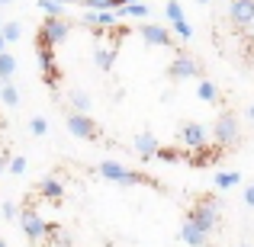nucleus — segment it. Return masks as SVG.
<instances>
[{"instance_id": "40", "label": "nucleus", "mask_w": 254, "mask_h": 247, "mask_svg": "<svg viewBox=\"0 0 254 247\" xmlns=\"http://www.w3.org/2000/svg\"><path fill=\"white\" fill-rule=\"evenodd\" d=\"M58 3H62V6H64V3H68V0H58Z\"/></svg>"}, {"instance_id": "17", "label": "nucleus", "mask_w": 254, "mask_h": 247, "mask_svg": "<svg viewBox=\"0 0 254 247\" xmlns=\"http://www.w3.org/2000/svg\"><path fill=\"white\" fill-rule=\"evenodd\" d=\"M84 23L110 29V26H116V13H93V10H87V13H84Z\"/></svg>"}, {"instance_id": "18", "label": "nucleus", "mask_w": 254, "mask_h": 247, "mask_svg": "<svg viewBox=\"0 0 254 247\" xmlns=\"http://www.w3.org/2000/svg\"><path fill=\"white\" fill-rule=\"evenodd\" d=\"M13 74H16V58H13L10 51H3V55H0V81L10 84Z\"/></svg>"}, {"instance_id": "31", "label": "nucleus", "mask_w": 254, "mask_h": 247, "mask_svg": "<svg viewBox=\"0 0 254 247\" xmlns=\"http://www.w3.org/2000/svg\"><path fill=\"white\" fill-rule=\"evenodd\" d=\"M0 212H3V218H16V215H19L13 202H3V209H0Z\"/></svg>"}, {"instance_id": "20", "label": "nucleus", "mask_w": 254, "mask_h": 247, "mask_svg": "<svg viewBox=\"0 0 254 247\" xmlns=\"http://www.w3.org/2000/svg\"><path fill=\"white\" fill-rule=\"evenodd\" d=\"M238 183H242V173H238V170L216 173V186H219V190H232V186H238Z\"/></svg>"}, {"instance_id": "25", "label": "nucleus", "mask_w": 254, "mask_h": 247, "mask_svg": "<svg viewBox=\"0 0 254 247\" xmlns=\"http://www.w3.org/2000/svg\"><path fill=\"white\" fill-rule=\"evenodd\" d=\"M164 16H168L171 23L184 19V10H180V0H168V6H164Z\"/></svg>"}, {"instance_id": "41", "label": "nucleus", "mask_w": 254, "mask_h": 247, "mask_svg": "<svg viewBox=\"0 0 254 247\" xmlns=\"http://www.w3.org/2000/svg\"><path fill=\"white\" fill-rule=\"evenodd\" d=\"M242 247H254V244H242Z\"/></svg>"}, {"instance_id": "1", "label": "nucleus", "mask_w": 254, "mask_h": 247, "mask_svg": "<svg viewBox=\"0 0 254 247\" xmlns=\"http://www.w3.org/2000/svg\"><path fill=\"white\" fill-rule=\"evenodd\" d=\"M97 170H100V177L113 180V183H119V186H135V183L158 186V180H155V177H148V173H142V170H129V167H123L119 161H103V164L97 167Z\"/></svg>"}, {"instance_id": "2", "label": "nucleus", "mask_w": 254, "mask_h": 247, "mask_svg": "<svg viewBox=\"0 0 254 247\" xmlns=\"http://www.w3.org/2000/svg\"><path fill=\"white\" fill-rule=\"evenodd\" d=\"M71 36V23L68 19H45L36 32V49H55Z\"/></svg>"}, {"instance_id": "16", "label": "nucleus", "mask_w": 254, "mask_h": 247, "mask_svg": "<svg viewBox=\"0 0 254 247\" xmlns=\"http://www.w3.org/2000/svg\"><path fill=\"white\" fill-rule=\"evenodd\" d=\"M39 193H42L45 199H52V202H55V199H62V193H64V186L58 183L55 177H45V180H39Z\"/></svg>"}, {"instance_id": "24", "label": "nucleus", "mask_w": 254, "mask_h": 247, "mask_svg": "<svg viewBox=\"0 0 254 247\" xmlns=\"http://www.w3.org/2000/svg\"><path fill=\"white\" fill-rule=\"evenodd\" d=\"M0 97H3L6 106H16L19 103V93H16V87H13V84H3V87H0Z\"/></svg>"}, {"instance_id": "4", "label": "nucleus", "mask_w": 254, "mask_h": 247, "mask_svg": "<svg viewBox=\"0 0 254 247\" xmlns=\"http://www.w3.org/2000/svg\"><path fill=\"white\" fill-rule=\"evenodd\" d=\"M19 225H23L26 238H29L32 244H36V241H42V238L49 235V225H45V222H42V215H39L36 209H29V205H26V209L19 212Z\"/></svg>"}, {"instance_id": "3", "label": "nucleus", "mask_w": 254, "mask_h": 247, "mask_svg": "<svg viewBox=\"0 0 254 247\" xmlns=\"http://www.w3.org/2000/svg\"><path fill=\"white\" fill-rule=\"evenodd\" d=\"M187 218H190V222H196L203 231H209V235H212V231H216V225H219V199H209V196L199 199V202L190 209V215H187Z\"/></svg>"}, {"instance_id": "13", "label": "nucleus", "mask_w": 254, "mask_h": 247, "mask_svg": "<svg viewBox=\"0 0 254 247\" xmlns=\"http://www.w3.org/2000/svg\"><path fill=\"white\" fill-rule=\"evenodd\" d=\"M138 32H142V39L148 45H164V49H171V32H168V26H138Z\"/></svg>"}, {"instance_id": "5", "label": "nucleus", "mask_w": 254, "mask_h": 247, "mask_svg": "<svg viewBox=\"0 0 254 247\" xmlns=\"http://www.w3.org/2000/svg\"><path fill=\"white\" fill-rule=\"evenodd\" d=\"M168 74L174 77V81H190V77H199V74H203V64H199L196 58H190V55H177L171 61Z\"/></svg>"}, {"instance_id": "36", "label": "nucleus", "mask_w": 254, "mask_h": 247, "mask_svg": "<svg viewBox=\"0 0 254 247\" xmlns=\"http://www.w3.org/2000/svg\"><path fill=\"white\" fill-rule=\"evenodd\" d=\"M248 116H251V119H254V106H251V109H248Z\"/></svg>"}, {"instance_id": "21", "label": "nucleus", "mask_w": 254, "mask_h": 247, "mask_svg": "<svg viewBox=\"0 0 254 247\" xmlns=\"http://www.w3.org/2000/svg\"><path fill=\"white\" fill-rule=\"evenodd\" d=\"M196 93H199V99H206V103H219V87L212 81H199Z\"/></svg>"}, {"instance_id": "12", "label": "nucleus", "mask_w": 254, "mask_h": 247, "mask_svg": "<svg viewBox=\"0 0 254 247\" xmlns=\"http://www.w3.org/2000/svg\"><path fill=\"white\" fill-rule=\"evenodd\" d=\"M132 148L138 151V157H145V161H148V157L158 154V148H161V145H158V138L151 135V132H138V135L132 138Z\"/></svg>"}, {"instance_id": "30", "label": "nucleus", "mask_w": 254, "mask_h": 247, "mask_svg": "<svg viewBox=\"0 0 254 247\" xmlns=\"http://www.w3.org/2000/svg\"><path fill=\"white\" fill-rule=\"evenodd\" d=\"M23 170H26V157H13V161H10V173H13V177H19Z\"/></svg>"}, {"instance_id": "26", "label": "nucleus", "mask_w": 254, "mask_h": 247, "mask_svg": "<svg viewBox=\"0 0 254 247\" xmlns=\"http://www.w3.org/2000/svg\"><path fill=\"white\" fill-rule=\"evenodd\" d=\"M19 36H23V26L19 23H3V39L6 42H16Z\"/></svg>"}, {"instance_id": "11", "label": "nucleus", "mask_w": 254, "mask_h": 247, "mask_svg": "<svg viewBox=\"0 0 254 247\" xmlns=\"http://www.w3.org/2000/svg\"><path fill=\"white\" fill-rule=\"evenodd\" d=\"M229 16L238 26H251L254 23V0H232L229 3Z\"/></svg>"}, {"instance_id": "39", "label": "nucleus", "mask_w": 254, "mask_h": 247, "mask_svg": "<svg viewBox=\"0 0 254 247\" xmlns=\"http://www.w3.org/2000/svg\"><path fill=\"white\" fill-rule=\"evenodd\" d=\"M196 3H209V0H196Z\"/></svg>"}, {"instance_id": "27", "label": "nucleus", "mask_w": 254, "mask_h": 247, "mask_svg": "<svg viewBox=\"0 0 254 247\" xmlns=\"http://www.w3.org/2000/svg\"><path fill=\"white\" fill-rule=\"evenodd\" d=\"M171 26H174V36H177V39H190L193 36V29H190L187 19H177V23H171Z\"/></svg>"}, {"instance_id": "35", "label": "nucleus", "mask_w": 254, "mask_h": 247, "mask_svg": "<svg viewBox=\"0 0 254 247\" xmlns=\"http://www.w3.org/2000/svg\"><path fill=\"white\" fill-rule=\"evenodd\" d=\"M3 42H6V39H3V32H0V55H3Z\"/></svg>"}, {"instance_id": "19", "label": "nucleus", "mask_w": 254, "mask_h": 247, "mask_svg": "<svg viewBox=\"0 0 254 247\" xmlns=\"http://www.w3.org/2000/svg\"><path fill=\"white\" fill-rule=\"evenodd\" d=\"M68 99H71V106H74L77 112H81V116H87V109H90V93H84V90H71L68 93Z\"/></svg>"}, {"instance_id": "29", "label": "nucleus", "mask_w": 254, "mask_h": 247, "mask_svg": "<svg viewBox=\"0 0 254 247\" xmlns=\"http://www.w3.org/2000/svg\"><path fill=\"white\" fill-rule=\"evenodd\" d=\"M155 157H161V161H168V164L180 161V154H177V151H171V148H158V154H155Z\"/></svg>"}, {"instance_id": "7", "label": "nucleus", "mask_w": 254, "mask_h": 247, "mask_svg": "<svg viewBox=\"0 0 254 247\" xmlns=\"http://www.w3.org/2000/svg\"><path fill=\"white\" fill-rule=\"evenodd\" d=\"M68 132L77 135V138H90V142L100 138V125L93 122L90 116H81V112H71V116H68Z\"/></svg>"}, {"instance_id": "14", "label": "nucleus", "mask_w": 254, "mask_h": 247, "mask_svg": "<svg viewBox=\"0 0 254 247\" xmlns=\"http://www.w3.org/2000/svg\"><path fill=\"white\" fill-rule=\"evenodd\" d=\"M93 61H97L100 71H110L113 64H116V49H113V45H97V49H93Z\"/></svg>"}, {"instance_id": "23", "label": "nucleus", "mask_w": 254, "mask_h": 247, "mask_svg": "<svg viewBox=\"0 0 254 247\" xmlns=\"http://www.w3.org/2000/svg\"><path fill=\"white\" fill-rule=\"evenodd\" d=\"M148 13H151V6H148V3H132V6H123L116 16H135V19H145Z\"/></svg>"}, {"instance_id": "38", "label": "nucleus", "mask_w": 254, "mask_h": 247, "mask_svg": "<svg viewBox=\"0 0 254 247\" xmlns=\"http://www.w3.org/2000/svg\"><path fill=\"white\" fill-rule=\"evenodd\" d=\"M0 3H13V0H0Z\"/></svg>"}, {"instance_id": "6", "label": "nucleus", "mask_w": 254, "mask_h": 247, "mask_svg": "<svg viewBox=\"0 0 254 247\" xmlns=\"http://www.w3.org/2000/svg\"><path fill=\"white\" fill-rule=\"evenodd\" d=\"M212 135H216V142L222 145V148H229V145L238 142V119L232 116V112H222L216 122V129H212Z\"/></svg>"}, {"instance_id": "9", "label": "nucleus", "mask_w": 254, "mask_h": 247, "mask_svg": "<svg viewBox=\"0 0 254 247\" xmlns=\"http://www.w3.org/2000/svg\"><path fill=\"white\" fill-rule=\"evenodd\" d=\"M177 238L184 244H190V247H203L206 241H209V231H203L196 222H190V218H184V225H180V231H177Z\"/></svg>"}, {"instance_id": "10", "label": "nucleus", "mask_w": 254, "mask_h": 247, "mask_svg": "<svg viewBox=\"0 0 254 247\" xmlns=\"http://www.w3.org/2000/svg\"><path fill=\"white\" fill-rule=\"evenodd\" d=\"M180 145H184V148H203L206 145V129L199 122H187L184 129H180Z\"/></svg>"}, {"instance_id": "32", "label": "nucleus", "mask_w": 254, "mask_h": 247, "mask_svg": "<svg viewBox=\"0 0 254 247\" xmlns=\"http://www.w3.org/2000/svg\"><path fill=\"white\" fill-rule=\"evenodd\" d=\"M10 161H13V157L3 151V154H0V173H3V170H10Z\"/></svg>"}, {"instance_id": "22", "label": "nucleus", "mask_w": 254, "mask_h": 247, "mask_svg": "<svg viewBox=\"0 0 254 247\" xmlns=\"http://www.w3.org/2000/svg\"><path fill=\"white\" fill-rule=\"evenodd\" d=\"M39 10L49 13V19H64V6L58 0H39Z\"/></svg>"}, {"instance_id": "15", "label": "nucleus", "mask_w": 254, "mask_h": 247, "mask_svg": "<svg viewBox=\"0 0 254 247\" xmlns=\"http://www.w3.org/2000/svg\"><path fill=\"white\" fill-rule=\"evenodd\" d=\"M77 3L87 6V10H93V13H119L123 10L119 0H77Z\"/></svg>"}, {"instance_id": "34", "label": "nucleus", "mask_w": 254, "mask_h": 247, "mask_svg": "<svg viewBox=\"0 0 254 247\" xmlns=\"http://www.w3.org/2000/svg\"><path fill=\"white\" fill-rule=\"evenodd\" d=\"M123 6H132V3H142V0H119Z\"/></svg>"}, {"instance_id": "28", "label": "nucleus", "mask_w": 254, "mask_h": 247, "mask_svg": "<svg viewBox=\"0 0 254 247\" xmlns=\"http://www.w3.org/2000/svg\"><path fill=\"white\" fill-rule=\"evenodd\" d=\"M29 132H32V135H36V138H42L45 132H49V122H45L42 116H36V119H32V122H29Z\"/></svg>"}, {"instance_id": "37", "label": "nucleus", "mask_w": 254, "mask_h": 247, "mask_svg": "<svg viewBox=\"0 0 254 247\" xmlns=\"http://www.w3.org/2000/svg\"><path fill=\"white\" fill-rule=\"evenodd\" d=\"M0 247H10V244H6V241H0Z\"/></svg>"}, {"instance_id": "8", "label": "nucleus", "mask_w": 254, "mask_h": 247, "mask_svg": "<svg viewBox=\"0 0 254 247\" xmlns=\"http://www.w3.org/2000/svg\"><path fill=\"white\" fill-rule=\"evenodd\" d=\"M39 68H42L45 84L55 90V84L62 81V71H58V61H55V49H39Z\"/></svg>"}, {"instance_id": "33", "label": "nucleus", "mask_w": 254, "mask_h": 247, "mask_svg": "<svg viewBox=\"0 0 254 247\" xmlns=\"http://www.w3.org/2000/svg\"><path fill=\"white\" fill-rule=\"evenodd\" d=\"M245 205H251V209H254V186L245 190Z\"/></svg>"}]
</instances>
